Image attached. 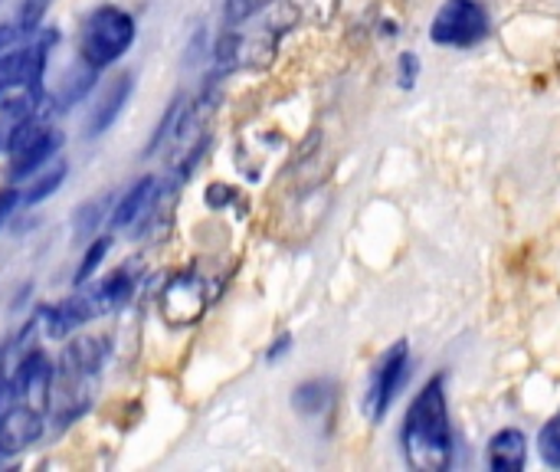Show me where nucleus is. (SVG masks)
I'll return each mask as SVG.
<instances>
[{"label":"nucleus","mask_w":560,"mask_h":472,"mask_svg":"<svg viewBox=\"0 0 560 472\" xmlns=\"http://www.w3.org/2000/svg\"><path fill=\"white\" fill-rule=\"evenodd\" d=\"M404 453L417 472H443L453 463V427L446 411L443 375L433 378L407 411L404 421Z\"/></svg>","instance_id":"f257e3e1"},{"label":"nucleus","mask_w":560,"mask_h":472,"mask_svg":"<svg viewBox=\"0 0 560 472\" xmlns=\"http://www.w3.org/2000/svg\"><path fill=\"white\" fill-rule=\"evenodd\" d=\"M138 36V23L135 16L118 7V3H98L79 30V59L92 69H108L115 66Z\"/></svg>","instance_id":"f03ea898"},{"label":"nucleus","mask_w":560,"mask_h":472,"mask_svg":"<svg viewBox=\"0 0 560 472\" xmlns=\"http://www.w3.org/2000/svg\"><path fill=\"white\" fill-rule=\"evenodd\" d=\"M489 33V13L479 0H446L430 26L440 46H476Z\"/></svg>","instance_id":"7ed1b4c3"},{"label":"nucleus","mask_w":560,"mask_h":472,"mask_svg":"<svg viewBox=\"0 0 560 472\" xmlns=\"http://www.w3.org/2000/svg\"><path fill=\"white\" fill-rule=\"evenodd\" d=\"M407 358H410L407 342H397V345L381 358V365L374 368V378H371V388H368V398H364V414H368L374 424H381V421L387 417L394 398L400 394V388H404V381H407Z\"/></svg>","instance_id":"20e7f679"},{"label":"nucleus","mask_w":560,"mask_h":472,"mask_svg":"<svg viewBox=\"0 0 560 472\" xmlns=\"http://www.w3.org/2000/svg\"><path fill=\"white\" fill-rule=\"evenodd\" d=\"M43 437V414L30 404H10L0 411V450L7 457L23 453Z\"/></svg>","instance_id":"39448f33"},{"label":"nucleus","mask_w":560,"mask_h":472,"mask_svg":"<svg viewBox=\"0 0 560 472\" xmlns=\"http://www.w3.org/2000/svg\"><path fill=\"white\" fill-rule=\"evenodd\" d=\"M62 131H56V128H49V125H43L23 148H16L13 154H10V177L13 181H26V177H33L39 168H46L49 161H56L59 158V151H62Z\"/></svg>","instance_id":"423d86ee"},{"label":"nucleus","mask_w":560,"mask_h":472,"mask_svg":"<svg viewBox=\"0 0 560 472\" xmlns=\"http://www.w3.org/2000/svg\"><path fill=\"white\" fill-rule=\"evenodd\" d=\"M52 375H56V365L43 355V352H30L23 355V361L16 365L13 378H10V391L13 398H20L23 404L33 398V401H49L52 394Z\"/></svg>","instance_id":"0eeeda50"},{"label":"nucleus","mask_w":560,"mask_h":472,"mask_svg":"<svg viewBox=\"0 0 560 472\" xmlns=\"http://www.w3.org/2000/svg\"><path fill=\"white\" fill-rule=\"evenodd\" d=\"M158 194H161V181H158V177H141V181H135V184L121 194V200L112 207V227H115V230H128V227L144 223L148 214H151L154 204H158Z\"/></svg>","instance_id":"6e6552de"},{"label":"nucleus","mask_w":560,"mask_h":472,"mask_svg":"<svg viewBox=\"0 0 560 472\" xmlns=\"http://www.w3.org/2000/svg\"><path fill=\"white\" fill-rule=\"evenodd\" d=\"M131 92H135V76H131V72H121V76H115V79H112V85L102 92L98 105L92 108L85 131H89L92 138H95V135H105V131H108V128H112V125L121 118V112H125V105H128Z\"/></svg>","instance_id":"1a4fd4ad"},{"label":"nucleus","mask_w":560,"mask_h":472,"mask_svg":"<svg viewBox=\"0 0 560 472\" xmlns=\"http://www.w3.org/2000/svg\"><path fill=\"white\" fill-rule=\"evenodd\" d=\"M207 306V289L194 273L177 276L164 292V312L171 322H194Z\"/></svg>","instance_id":"9d476101"},{"label":"nucleus","mask_w":560,"mask_h":472,"mask_svg":"<svg viewBox=\"0 0 560 472\" xmlns=\"http://www.w3.org/2000/svg\"><path fill=\"white\" fill-rule=\"evenodd\" d=\"M82 289H85V286H82ZM131 289H135V279H131L125 269H118V273L105 276L98 286L85 289V299H89V306H92V315L98 319V315H112V312H118V309L131 299Z\"/></svg>","instance_id":"9b49d317"},{"label":"nucleus","mask_w":560,"mask_h":472,"mask_svg":"<svg viewBox=\"0 0 560 472\" xmlns=\"http://www.w3.org/2000/svg\"><path fill=\"white\" fill-rule=\"evenodd\" d=\"M66 177H69V164H66L62 158H56V161H49L46 168H39V171H36L33 177H26L23 187H20L23 207H36V204L49 200V197L66 184Z\"/></svg>","instance_id":"f8f14e48"},{"label":"nucleus","mask_w":560,"mask_h":472,"mask_svg":"<svg viewBox=\"0 0 560 472\" xmlns=\"http://www.w3.org/2000/svg\"><path fill=\"white\" fill-rule=\"evenodd\" d=\"M528 460V440L522 430H502L489 444V467L495 472H518L525 470Z\"/></svg>","instance_id":"ddd939ff"},{"label":"nucleus","mask_w":560,"mask_h":472,"mask_svg":"<svg viewBox=\"0 0 560 472\" xmlns=\"http://www.w3.org/2000/svg\"><path fill=\"white\" fill-rule=\"evenodd\" d=\"M187 115H190V99H187V95H177V99L171 102V108L164 112L161 125L151 131V138H148V145H144V158H151V154L161 151L171 138H177V135L184 131V125H187Z\"/></svg>","instance_id":"4468645a"},{"label":"nucleus","mask_w":560,"mask_h":472,"mask_svg":"<svg viewBox=\"0 0 560 472\" xmlns=\"http://www.w3.org/2000/svg\"><path fill=\"white\" fill-rule=\"evenodd\" d=\"M112 207H115V194L105 191V194H95L92 200H85L75 217H72V230L75 237H98L102 233V223L112 220Z\"/></svg>","instance_id":"2eb2a0df"},{"label":"nucleus","mask_w":560,"mask_h":472,"mask_svg":"<svg viewBox=\"0 0 560 472\" xmlns=\"http://www.w3.org/2000/svg\"><path fill=\"white\" fill-rule=\"evenodd\" d=\"M108 250H112V237H105V233H102V237H92V243H89L85 253H82V263H79L75 273H72V286H75V289H82V286L92 283V276L102 269Z\"/></svg>","instance_id":"dca6fc26"},{"label":"nucleus","mask_w":560,"mask_h":472,"mask_svg":"<svg viewBox=\"0 0 560 472\" xmlns=\"http://www.w3.org/2000/svg\"><path fill=\"white\" fill-rule=\"evenodd\" d=\"M328 404H331V384H325V381H308L292 398V407L299 414H305V417H315V414L328 411Z\"/></svg>","instance_id":"f3484780"},{"label":"nucleus","mask_w":560,"mask_h":472,"mask_svg":"<svg viewBox=\"0 0 560 472\" xmlns=\"http://www.w3.org/2000/svg\"><path fill=\"white\" fill-rule=\"evenodd\" d=\"M538 453L548 467L560 470V411L545 424V430L538 437Z\"/></svg>","instance_id":"a211bd4d"},{"label":"nucleus","mask_w":560,"mask_h":472,"mask_svg":"<svg viewBox=\"0 0 560 472\" xmlns=\"http://www.w3.org/2000/svg\"><path fill=\"white\" fill-rule=\"evenodd\" d=\"M266 7H272V0H226L223 3V20H226V26H240V23L253 20Z\"/></svg>","instance_id":"6ab92c4d"},{"label":"nucleus","mask_w":560,"mask_h":472,"mask_svg":"<svg viewBox=\"0 0 560 472\" xmlns=\"http://www.w3.org/2000/svg\"><path fill=\"white\" fill-rule=\"evenodd\" d=\"M417 76H420V59H417V53H404V56H400V85H404V89H413V85H417Z\"/></svg>","instance_id":"aec40b11"},{"label":"nucleus","mask_w":560,"mask_h":472,"mask_svg":"<svg viewBox=\"0 0 560 472\" xmlns=\"http://www.w3.org/2000/svg\"><path fill=\"white\" fill-rule=\"evenodd\" d=\"M16 207H23V200H20V187H3V191H0V227L10 220V214H13Z\"/></svg>","instance_id":"412c9836"},{"label":"nucleus","mask_w":560,"mask_h":472,"mask_svg":"<svg viewBox=\"0 0 560 472\" xmlns=\"http://www.w3.org/2000/svg\"><path fill=\"white\" fill-rule=\"evenodd\" d=\"M236 194H233V187H226V184H210V191H207V204L210 207H226L230 200H233Z\"/></svg>","instance_id":"4be33fe9"},{"label":"nucleus","mask_w":560,"mask_h":472,"mask_svg":"<svg viewBox=\"0 0 560 472\" xmlns=\"http://www.w3.org/2000/svg\"><path fill=\"white\" fill-rule=\"evenodd\" d=\"M308 3H312L315 23H328L335 16V7H338V0H308Z\"/></svg>","instance_id":"5701e85b"},{"label":"nucleus","mask_w":560,"mask_h":472,"mask_svg":"<svg viewBox=\"0 0 560 472\" xmlns=\"http://www.w3.org/2000/svg\"><path fill=\"white\" fill-rule=\"evenodd\" d=\"M289 348H292V338H289V335H282V338L276 342V348H269V361H276L279 355H285Z\"/></svg>","instance_id":"b1692460"},{"label":"nucleus","mask_w":560,"mask_h":472,"mask_svg":"<svg viewBox=\"0 0 560 472\" xmlns=\"http://www.w3.org/2000/svg\"><path fill=\"white\" fill-rule=\"evenodd\" d=\"M3 460H7V453H3V450H0V463H3Z\"/></svg>","instance_id":"393cba45"}]
</instances>
